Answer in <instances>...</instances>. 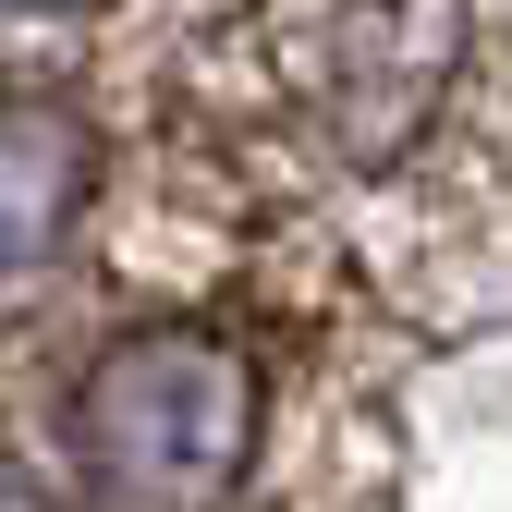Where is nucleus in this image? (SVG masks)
I'll return each mask as SVG.
<instances>
[{
    "label": "nucleus",
    "instance_id": "f257e3e1",
    "mask_svg": "<svg viewBox=\"0 0 512 512\" xmlns=\"http://www.w3.org/2000/svg\"><path fill=\"white\" fill-rule=\"evenodd\" d=\"M256 464V354L232 330H122L74 391V476L98 512H232Z\"/></svg>",
    "mask_w": 512,
    "mask_h": 512
},
{
    "label": "nucleus",
    "instance_id": "f03ea898",
    "mask_svg": "<svg viewBox=\"0 0 512 512\" xmlns=\"http://www.w3.org/2000/svg\"><path fill=\"white\" fill-rule=\"evenodd\" d=\"M86 171H98V147H86L74 110H49V98H0V281L37 269V256L74 232Z\"/></svg>",
    "mask_w": 512,
    "mask_h": 512
},
{
    "label": "nucleus",
    "instance_id": "7ed1b4c3",
    "mask_svg": "<svg viewBox=\"0 0 512 512\" xmlns=\"http://www.w3.org/2000/svg\"><path fill=\"white\" fill-rule=\"evenodd\" d=\"M0 512H49V500H37V488H25V476H0Z\"/></svg>",
    "mask_w": 512,
    "mask_h": 512
}]
</instances>
